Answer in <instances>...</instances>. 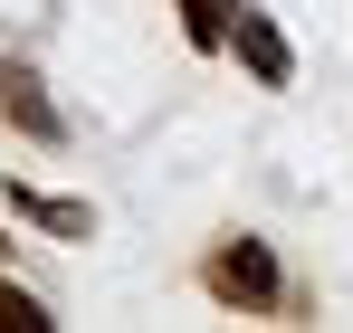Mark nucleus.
<instances>
[{
  "label": "nucleus",
  "mask_w": 353,
  "mask_h": 333,
  "mask_svg": "<svg viewBox=\"0 0 353 333\" xmlns=\"http://www.w3.org/2000/svg\"><path fill=\"white\" fill-rule=\"evenodd\" d=\"M201 286H210L220 305H239V314H277V295H287L268 238H220V248L201 257Z\"/></svg>",
  "instance_id": "nucleus-1"
},
{
  "label": "nucleus",
  "mask_w": 353,
  "mask_h": 333,
  "mask_svg": "<svg viewBox=\"0 0 353 333\" xmlns=\"http://www.w3.org/2000/svg\"><path fill=\"white\" fill-rule=\"evenodd\" d=\"M230 48H239V67L258 76V86H287L296 76V48H287V29L258 10V0H230Z\"/></svg>",
  "instance_id": "nucleus-2"
},
{
  "label": "nucleus",
  "mask_w": 353,
  "mask_h": 333,
  "mask_svg": "<svg viewBox=\"0 0 353 333\" xmlns=\"http://www.w3.org/2000/svg\"><path fill=\"white\" fill-rule=\"evenodd\" d=\"M0 124H19L29 143H67V114L48 105V86H39L29 57H0Z\"/></svg>",
  "instance_id": "nucleus-3"
},
{
  "label": "nucleus",
  "mask_w": 353,
  "mask_h": 333,
  "mask_svg": "<svg viewBox=\"0 0 353 333\" xmlns=\"http://www.w3.org/2000/svg\"><path fill=\"white\" fill-rule=\"evenodd\" d=\"M10 210L39 219V228H58V238H96V210H86V200H48V191H19V181H10Z\"/></svg>",
  "instance_id": "nucleus-4"
},
{
  "label": "nucleus",
  "mask_w": 353,
  "mask_h": 333,
  "mask_svg": "<svg viewBox=\"0 0 353 333\" xmlns=\"http://www.w3.org/2000/svg\"><path fill=\"white\" fill-rule=\"evenodd\" d=\"M191 48H230V0H172Z\"/></svg>",
  "instance_id": "nucleus-5"
},
{
  "label": "nucleus",
  "mask_w": 353,
  "mask_h": 333,
  "mask_svg": "<svg viewBox=\"0 0 353 333\" xmlns=\"http://www.w3.org/2000/svg\"><path fill=\"white\" fill-rule=\"evenodd\" d=\"M58 314H39V295H19V286H0V333H48Z\"/></svg>",
  "instance_id": "nucleus-6"
}]
</instances>
